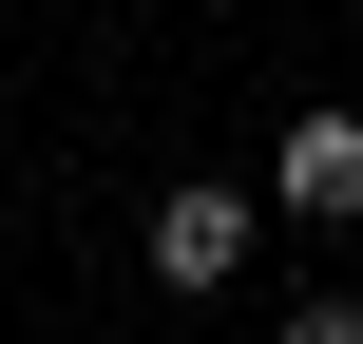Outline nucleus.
<instances>
[{"instance_id":"obj_3","label":"nucleus","mask_w":363,"mask_h":344,"mask_svg":"<svg viewBox=\"0 0 363 344\" xmlns=\"http://www.w3.org/2000/svg\"><path fill=\"white\" fill-rule=\"evenodd\" d=\"M287 344H363V306H345V287H306V306H287Z\"/></svg>"},{"instance_id":"obj_1","label":"nucleus","mask_w":363,"mask_h":344,"mask_svg":"<svg viewBox=\"0 0 363 344\" xmlns=\"http://www.w3.org/2000/svg\"><path fill=\"white\" fill-rule=\"evenodd\" d=\"M230 268H249V192H211V172H191V192L153 211V287H230Z\"/></svg>"},{"instance_id":"obj_2","label":"nucleus","mask_w":363,"mask_h":344,"mask_svg":"<svg viewBox=\"0 0 363 344\" xmlns=\"http://www.w3.org/2000/svg\"><path fill=\"white\" fill-rule=\"evenodd\" d=\"M268 192H287L306 230H345V211H363V115H287V153H268Z\"/></svg>"}]
</instances>
